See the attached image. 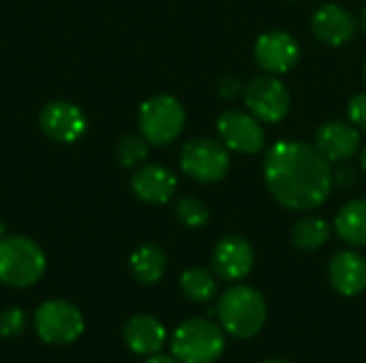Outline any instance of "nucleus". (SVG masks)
Masks as SVG:
<instances>
[{
  "label": "nucleus",
  "instance_id": "obj_20",
  "mask_svg": "<svg viewBox=\"0 0 366 363\" xmlns=\"http://www.w3.org/2000/svg\"><path fill=\"white\" fill-rule=\"evenodd\" d=\"M330 240V225L322 216H305L292 227V244L300 250H317Z\"/></svg>",
  "mask_w": 366,
  "mask_h": 363
},
{
  "label": "nucleus",
  "instance_id": "obj_31",
  "mask_svg": "<svg viewBox=\"0 0 366 363\" xmlns=\"http://www.w3.org/2000/svg\"><path fill=\"white\" fill-rule=\"evenodd\" d=\"M264 363H290V362H281V359H272V362H264Z\"/></svg>",
  "mask_w": 366,
  "mask_h": 363
},
{
  "label": "nucleus",
  "instance_id": "obj_32",
  "mask_svg": "<svg viewBox=\"0 0 366 363\" xmlns=\"http://www.w3.org/2000/svg\"><path fill=\"white\" fill-rule=\"evenodd\" d=\"M365 81H366V66H365Z\"/></svg>",
  "mask_w": 366,
  "mask_h": 363
},
{
  "label": "nucleus",
  "instance_id": "obj_29",
  "mask_svg": "<svg viewBox=\"0 0 366 363\" xmlns=\"http://www.w3.org/2000/svg\"><path fill=\"white\" fill-rule=\"evenodd\" d=\"M358 28L362 30L366 34V6L362 9V13H360V17H358Z\"/></svg>",
  "mask_w": 366,
  "mask_h": 363
},
{
  "label": "nucleus",
  "instance_id": "obj_3",
  "mask_svg": "<svg viewBox=\"0 0 366 363\" xmlns=\"http://www.w3.org/2000/svg\"><path fill=\"white\" fill-rule=\"evenodd\" d=\"M47 267L43 248L26 235L0 237V282L11 289L36 285Z\"/></svg>",
  "mask_w": 366,
  "mask_h": 363
},
{
  "label": "nucleus",
  "instance_id": "obj_14",
  "mask_svg": "<svg viewBox=\"0 0 366 363\" xmlns=\"http://www.w3.org/2000/svg\"><path fill=\"white\" fill-rule=\"evenodd\" d=\"M311 30L322 43L330 45V47H341L356 36L358 19L341 4L328 2V4H322L313 13Z\"/></svg>",
  "mask_w": 366,
  "mask_h": 363
},
{
  "label": "nucleus",
  "instance_id": "obj_4",
  "mask_svg": "<svg viewBox=\"0 0 366 363\" xmlns=\"http://www.w3.org/2000/svg\"><path fill=\"white\" fill-rule=\"evenodd\" d=\"M225 351V332L208 319H189L172 336V355L180 363H214Z\"/></svg>",
  "mask_w": 366,
  "mask_h": 363
},
{
  "label": "nucleus",
  "instance_id": "obj_7",
  "mask_svg": "<svg viewBox=\"0 0 366 363\" xmlns=\"http://www.w3.org/2000/svg\"><path fill=\"white\" fill-rule=\"evenodd\" d=\"M229 165H232L229 150L225 148L223 141L197 137L182 145L180 169L195 182H202V184L221 182L227 175Z\"/></svg>",
  "mask_w": 366,
  "mask_h": 363
},
{
  "label": "nucleus",
  "instance_id": "obj_8",
  "mask_svg": "<svg viewBox=\"0 0 366 363\" xmlns=\"http://www.w3.org/2000/svg\"><path fill=\"white\" fill-rule=\"evenodd\" d=\"M247 111L253 113L264 124H277L290 113L292 96L277 75L253 77L244 88Z\"/></svg>",
  "mask_w": 366,
  "mask_h": 363
},
{
  "label": "nucleus",
  "instance_id": "obj_25",
  "mask_svg": "<svg viewBox=\"0 0 366 363\" xmlns=\"http://www.w3.org/2000/svg\"><path fill=\"white\" fill-rule=\"evenodd\" d=\"M347 116H350V122L360 131L366 133V92L356 94L350 105H347Z\"/></svg>",
  "mask_w": 366,
  "mask_h": 363
},
{
  "label": "nucleus",
  "instance_id": "obj_15",
  "mask_svg": "<svg viewBox=\"0 0 366 363\" xmlns=\"http://www.w3.org/2000/svg\"><path fill=\"white\" fill-rule=\"evenodd\" d=\"M178 180L176 175L163 167V165H146L137 169L131 178V190L133 195L150 205H163L167 203L176 193Z\"/></svg>",
  "mask_w": 366,
  "mask_h": 363
},
{
  "label": "nucleus",
  "instance_id": "obj_23",
  "mask_svg": "<svg viewBox=\"0 0 366 363\" xmlns=\"http://www.w3.org/2000/svg\"><path fill=\"white\" fill-rule=\"evenodd\" d=\"M176 216L189 229H202L210 220V212L206 203L195 197H182L176 203Z\"/></svg>",
  "mask_w": 366,
  "mask_h": 363
},
{
  "label": "nucleus",
  "instance_id": "obj_9",
  "mask_svg": "<svg viewBox=\"0 0 366 363\" xmlns=\"http://www.w3.org/2000/svg\"><path fill=\"white\" fill-rule=\"evenodd\" d=\"M217 133L227 150L240 154H259L266 143L262 122L242 109H227L217 120Z\"/></svg>",
  "mask_w": 366,
  "mask_h": 363
},
{
  "label": "nucleus",
  "instance_id": "obj_19",
  "mask_svg": "<svg viewBox=\"0 0 366 363\" xmlns=\"http://www.w3.org/2000/svg\"><path fill=\"white\" fill-rule=\"evenodd\" d=\"M129 267L137 282L157 285L167 272V255L157 244H144L131 255Z\"/></svg>",
  "mask_w": 366,
  "mask_h": 363
},
{
  "label": "nucleus",
  "instance_id": "obj_2",
  "mask_svg": "<svg viewBox=\"0 0 366 363\" xmlns=\"http://www.w3.org/2000/svg\"><path fill=\"white\" fill-rule=\"evenodd\" d=\"M217 317L225 334L238 340H249L264 329L268 306L257 289L236 285L227 289L217 302Z\"/></svg>",
  "mask_w": 366,
  "mask_h": 363
},
{
  "label": "nucleus",
  "instance_id": "obj_22",
  "mask_svg": "<svg viewBox=\"0 0 366 363\" xmlns=\"http://www.w3.org/2000/svg\"><path fill=\"white\" fill-rule=\"evenodd\" d=\"M148 158V141L142 135H127L116 145V160L122 167H137Z\"/></svg>",
  "mask_w": 366,
  "mask_h": 363
},
{
  "label": "nucleus",
  "instance_id": "obj_24",
  "mask_svg": "<svg viewBox=\"0 0 366 363\" xmlns=\"http://www.w3.org/2000/svg\"><path fill=\"white\" fill-rule=\"evenodd\" d=\"M26 327H28V315L21 308L11 306L0 310V338L4 340L19 338L26 332Z\"/></svg>",
  "mask_w": 366,
  "mask_h": 363
},
{
  "label": "nucleus",
  "instance_id": "obj_28",
  "mask_svg": "<svg viewBox=\"0 0 366 363\" xmlns=\"http://www.w3.org/2000/svg\"><path fill=\"white\" fill-rule=\"evenodd\" d=\"M144 363H180L174 355H165V353H154V355H148V359Z\"/></svg>",
  "mask_w": 366,
  "mask_h": 363
},
{
  "label": "nucleus",
  "instance_id": "obj_30",
  "mask_svg": "<svg viewBox=\"0 0 366 363\" xmlns=\"http://www.w3.org/2000/svg\"><path fill=\"white\" fill-rule=\"evenodd\" d=\"M360 167L366 171V145L360 150Z\"/></svg>",
  "mask_w": 366,
  "mask_h": 363
},
{
  "label": "nucleus",
  "instance_id": "obj_11",
  "mask_svg": "<svg viewBox=\"0 0 366 363\" xmlns=\"http://www.w3.org/2000/svg\"><path fill=\"white\" fill-rule=\"evenodd\" d=\"M41 131L58 143H75L84 137L88 122L84 111L69 101H51L39 113Z\"/></svg>",
  "mask_w": 366,
  "mask_h": 363
},
{
  "label": "nucleus",
  "instance_id": "obj_5",
  "mask_svg": "<svg viewBox=\"0 0 366 363\" xmlns=\"http://www.w3.org/2000/svg\"><path fill=\"white\" fill-rule=\"evenodd\" d=\"M187 124L184 107L172 94H154L139 105L137 126L139 135L150 145H169L176 141Z\"/></svg>",
  "mask_w": 366,
  "mask_h": 363
},
{
  "label": "nucleus",
  "instance_id": "obj_12",
  "mask_svg": "<svg viewBox=\"0 0 366 363\" xmlns=\"http://www.w3.org/2000/svg\"><path fill=\"white\" fill-rule=\"evenodd\" d=\"M330 163H350L362 150V133L345 120H328L315 133L313 143Z\"/></svg>",
  "mask_w": 366,
  "mask_h": 363
},
{
  "label": "nucleus",
  "instance_id": "obj_16",
  "mask_svg": "<svg viewBox=\"0 0 366 363\" xmlns=\"http://www.w3.org/2000/svg\"><path fill=\"white\" fill-rule=\"evenodd\" d=\"M330 285L345 297L360 295L366 289V259L356 250H341L328 265Z\"/></svg>",
  "mask_w": 366,
  "mask_h": 363
},
{
  "label": "nucleus",
  "instance_id": "obj_1",
  "mask_svg": "<svg viewBox=\"0 0 366 363\" xmlns=\"http://www.w3.org/2000/svg\"><path fill=\"white\" fill-rule=\"evenodd\" d=\"M264 182L274 201L292 212L322 208L332 190V167L307 141H279L264 158Z\"/></svg>",
  "mask_w": 366,
  "mask_h": 363
},
{
  "label": "nucleus",
  "instance_id": "obj_17",
  "mask_svg": "<svg viewBox=\"0 0 366 363\" xmlns=\"http://www.w3.org/2000/svg\"><path fill=\"white\" fill-rule=\"evenodd\" d=\"M124 342L135 355H154L163 349L167 332L152 315H135L124 325Z\"/></svg>",
  "mask_w": 366,
  "mask_h": 363
},
{
  "label": "nucleus",
  "instance_id": "obj_10",
  "mask_svg": "<svg viewBox=\"0 0 366 363\" xmlns=\"http://www.w3.org/2000/svg\"><path fill=\"white\" fill-rule=\"evenodd\" d=\"M255 62L268 75H285L300 60L298 41L285 30H270L257 36L253 47Z\"/></svg>",
  "mask_w": 366,
  "mask_h": 363
},
{
  "label": "nucleus",
  "instance_id": "obj_26",
  "mask_svg": "<svg viewBox=\"0 0 366 363\" xmlns=\"http://www.w3.org/2000/svg\"><path fill=\"white\" fill-rule=\"evenodd\" d=\"M242 92V83L238 81V77L234 75H227L219 81V94L223 98H236L238 94Z\"/></svg>",
  "mask_w": 366,
  "mask_h": 363
},
{
  "label": "nucleus",
  "instance_id": "obj_27",
  "mask_svg": "<svg viewBox=\"0 0 366 363\" xmlns=\"http://www.w3.org/2000/svg\"><path fill=\"white\" fill-rule=\"evenodd\" d=\"M332 180L341 186H354L358 175H356V169L350 167L347 163H341V167L337 171H332Z\"/></svg>",
  "mask_w": 366,
  "mask_h": 363
},
{
  "label": "nucleus",
  "instance_id": "obj_21",
  "mask_svg": "<svg viewBox=\"0 0 366 363\" xmlns=\"http://www.w3.org/2000/svg\"><path fill=\"white\" fill-rule=\"evenodd\" d=\"M180 291L187 300L206 304L217 295V280L204 267H191L180 276Z\"/></svg>",
  "mask_w": 366,
  "mask_h": 363
},
{
  "label": "nucleus",
  "instance_id": "obj_6",
  "mask_svg": "<svg viewBox=\"0 0 366 363\" xmlns=\"http://www.w3.org/2000/svg\"><path fill=\"white\" fill-rule=\"evenodd\" d=\"M34 329L36 336L54 347H66L86 329L84 315L77 306L66 300H47L34 312Z\"/></svg>",
  "mask_w": 366,
  "mask_h": 363
},
{
  "label": "nucleus",
  "instance_id": "obj_18",
  "mask_svg": "<svg viewBox=\"0 0 366 363\" xmlns=\"http://www.w3.org/2000/svg\"><path fill=\"white\" fill-rule=\"evenodd\" d=\"M335 231L354 248L366 246V199H352L339 210L335 218Z\"/></svg>",
  "mask_w": 366,
  "mask_h": 363
},
{
  "label": "nucleus",
  "instance_id": "obj_13",
  "mask_svg": "<svg viewBox=\"0 0 366 363\" xmlns=\"http://www.w3.org/2000/svg\"><path fill=\"white\" fill-rule=\"evenodd\" d=\"M255 263L253 246L240 235L223 237L212 250V270L221 280L236 282L249 276Z\"/></svg>",
  "mask_w": 366,
  "mask_h": 363
}]
</instances>
